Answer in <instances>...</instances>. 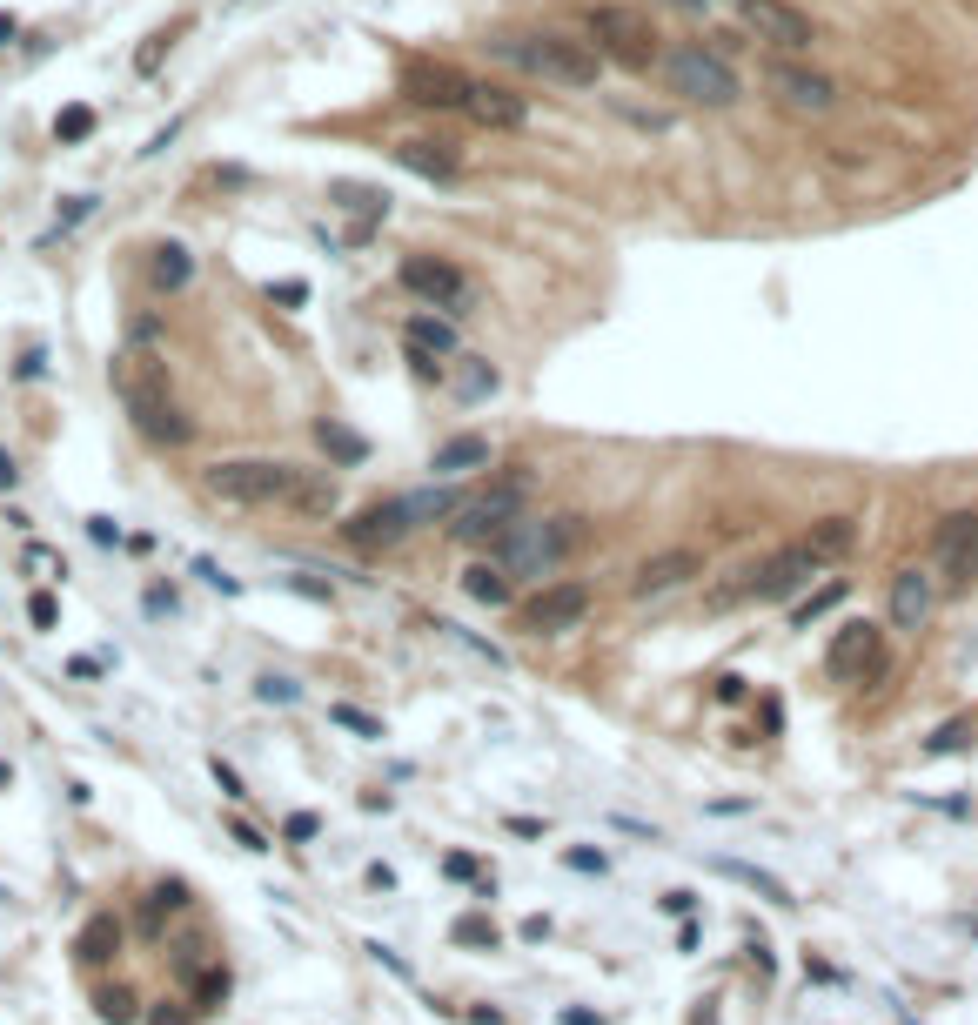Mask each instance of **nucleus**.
I'll return each mask as SVG.
<instances>
[{
    "instance_id": "nucleus-44",
    "label": "nucleus",
    "mask_w": 978,
    "mask_h": 1025,
    "mask_svg": "<svg viewBox=\"0 0 978 1025\" xmlns=\"http://www.w3.org/2000/svg\"><path fill=\"white\" fill-rule=\"evenodd\" d=\"M563 865H570V871H610V858L590 851V845H570V851H563Z\"/></svg>"
},
{
    "instance_id": "nucleus-3",
    "label": "nucleus",
    "mask_w": 978,
    "mask_h": 1025,
    "mask_svg": "<svg viewBox=\"0 0 978 1025\" xmlns=\"http://www.w3.org/2000/svg\"><path fill=\"white\" fill-rule=\"evenodd\" d=\"M583 536H590L583 516H523V523H510L489 543V563L503 577H556L583 550Z\"/></svg>"
},
{
    "instance_id": "nucleus-49",
    "label": "nucleus",
    "mask_w": 978,
    "mask_h": 1025,
    "mask_svg": "<svg viewBox=\"0 0 978 1025\" xmlns=\"http://www.w3.org/2000/svg\"><path fill=\"white\" fill-rule=\"evenodd\" d=\"M175 610H181L175 590H161V583H155V590H148V617H175Z\"/></svg>"
},
{
    "instance_id": "nucleus-16",
    "label": "nucleus",
    "mask_w": 978,
    "mask_h": 1025,
    "mask_svg": "<svg viewBox=\"0 0 978 1025\" xmlns=\"http://www.w3.org/2000/svg\"><path fill=\"white\" fill-rule=\"evenodd\" d=\"M932 603H938V577H932V570H918V563H912V570L891 577V624H898V630H918L925 617H932Z\"/></svg>"
},
{
    "instance_id": "nucleus-59",
    "label": "nucleus",
    "mask_w": 978,
    "mask_h": 1025,
    "mask_svg": "<svg viewBox=\"0 0 978 1025\" xmlns=\"http://www.w3.org/2000/svg\"><path fill=\"white\" fill-rule=\"evenodd\" d=\"M14 34H21V21H14V14H0V47L14 41Z\"/></svg>"
},
{
    "instance_id": "nucleus-12",
    "label": "nucleus",
    "mask_w": 978,
    "mask_h": 1025,
    "mask_svg": "<svg viewBox=\"0 0 978 1025\" xmlns=\"http://www.w3.org/2000/svg\"><path fill=\"white\" fill-rule=\"evenodd\" d=\"M824 677H838V684H871V677H885V630L878 624H845L824 650Z\"/></svg>"
},
{
    "instance_id": "nucleus-57",
    "label": "nucleus",
    "mask_w": 978,
    "mask_h": 1025,
    "mask_svg": "<svg viewBox=\"0 0 978 1025\" xmlns=\"http://www.w3.org/2000/svg\"><path fill=\"white\" fill-rule=\"evenodd\" d=\"M523 938H530V945H536V938H550V918L530 912V918H523Z\"/></svg>"
},
{
    "instance_id": "nucleus-1",
    "label": "nucleus",
    "mask_w": 978,
    "mask_h": 1025,
    "mask_svg": "<svg viewBox=\"0 0 978 1025\" xmlns=\"http://www.w3.org/2000/svg\"><path fill=\"white\" fill-rule=\"evenodd\" d=\"M201 490L222 496V503H242V510H302V516H335L342 490H335L329 469H302V463H262V456H242V463H215L201 476Z\"/></svg>"
},
{
    "instance_id": "nucleus-58",
    "label": "nucleus",
    "mask_w": 978,
    "mask_h": 1025,
    "mask_svg": "<svg viewBox=\"0 0 978 1025\" xmlns=\"http://www.w3.org/2000/svg\"><path fill=\"white\" fill-rule=\"evenodd\" d=\"M14 483H21V469H14V456L0 449V490H14Z\"/></svg>"
},
{
    "instance_id": "nucleus-24",
    "label": "nucleus",
    "mask_w": 978,
    "mask_h": 1025,
    "mask_svg": "<svg viewBox=\"0 0 978 1025\" xmlns=\"http://www.w3.org/2000/svg\"><path fill=\"white\" fill-rule=\"evenodd\" d=\"M489 463V443L483 436H449L436 456H429V469H436V483H449V476H463V469H483Z\"/></svg>"
},
{
    "instance_id": "nucleus-53",
    "label": "nucleus",
    "mask_w": 978,
    "mask_h": 1025,
    "mask_svg": "<svg viewBox=\"0 0 978 1025\" xmlns=\"http://www.w3.org/2000/svg\"><path fill=\"white\" fill-rule=\"evenodd\" d=\"M215 784H222V798H248V791H242V778H235V771H228L222 758H215Z\"/></svg>"
},
{
    "instance_id": "nucleus-41",
    "label": "nucleus",
    "mask_w": 978,
    "mask_h": 1025,
    "mask_svg": "<svg viewBox=\"0 0 978 1025\" xmlns=\"http://www.w3.org/2000/svg\"><path fill=\"white\" fill-rule=\"evenodd\" d=\"M27 570H34V577H41V583H61V577H67V563H61V550H41V543H34V550H27Z\"/></svg>"
},
{
    "instance_id": "nucleus-17",
    "label": "nucleus",
    "mask_w": 978,
    "mask_h": 1025,
    "mask_svg": "<svg viewBox=\"0 0 978 1025\" xmlns=\"http://www.w3.org/2000/svg\"><path fill=\"white\" fill-rule=\"evenodd\" d=\"M690 577H704V557H697V550H664V557L637 563L630 590H637V597H664V590H677V583H690Z\"/></svg>"
},
{
    "instance_id": "nucleus-26",
    "label": "nucleus",
    "mask_w": 978,
    "mask_h": 1025,
    "mask_svg": "<svg viewBox=\"0 0 978 1025\" xmlns=\"http://www.w3.org/2000/svg\"><path fill=\"white\" fill-rule=\"evenodd\" d=\"M711 871H724V878H737V885H751L757 898H771V905H798L791 898V885L784 878H771V871H757V865H744V858H717Z\"/></svg>"
},
{
    "instance_id": "nucleus-13",
    "label": "nucleus",
    "mask_w": 978,
    "mask_h": 1025,
    "mask_svg": "<svg viewBox=\"0 0 978 1025\" xmlns=\"http://www.w3.org/2000/svg\"><path fill=\"white\" fill-rule=\"evenodd\" d=\"M590 610H597V590H590V583H543V590L523 603V624H530L536 637H563V630H577Z\"/></svg>"
},
{
    "instance_id": "nucleus-60",
    "label": "nucleus",
    "mask_w": 978,
    "mask_h": 1025,
    "mask_svg": "<svg viewBox=\"0 0 978 1025\" xmlns=\"http://www.w3.org/2000/svg\"><path fill=\"white\" fill-rule=\"evenodd\" d=\"M0 791H14V764L0 758Z\"/></svg>"
},
{
    "instance_id": "nucleus-35",
    "label": "nucleus",
    "mask_w": 978,
    "mask_h": 1025,
    "mask_svg": "<svg viewBox=\"0 0 978 1025\" xmlns=\"http://www.w3.org/2000/svg\"><path fill=\"white\" fill-rule=\"evenodd\" d=\"M436 637H449V644L476 650V657H483V664H496V670L510 664V657H503V650H496V644H483V637H469V630H463V624H449V617H436Z\"/></svg>"
},
{
    "instance_id": "nucleus-52",
    "label": "nucleus",
    "mask_w": 978,
    "mask_h": 1025,
    "mask_svg": "<svg viewBox=\"0 0 978 1025\" xmlns=\"http://www.w3.org/2000/svg\"><path fill=\"white\" fill-rule=\"evenodd\" d=\"M268 295H275V302H289V309H295V302H309V289H302V282H268Z\"/></svg>"
},
{
    "instance_id": "nucleus-46",
    "label": "nucleus",
    "mask_w": 978,
    "mask_h": 1025,
    "mask_svg": "<svg viewBox=\"0 0 978 1025\" xmlns=\"http://www.w3.org/2000/svg\"><path fill=\"white\" fill-rule=\"evenodd\" d=\"M148 1025H195V1005H168V999H161L155 1012H148Z\"/></svg>"
},
{
    "instance_id": "nucleus-30",
    "label": "nucleus",
    "mask_w": 978,
    "mask_h": 1025,
    "mask_svg": "<svg viewBox=\"0 0 978 1025\" xmlns=\"http://www.w3.org/2000/svg\"><path fill=\"white\" fill-rule=\"evenodd\" d=\"M329 195L342 201V208H356V215H362V228H376L382 215H389V195H376V188H356V181H335Z\"/></svg>"
},
{
    "instance_id": "nucleus-42",
    "label": "nucleus",
    "mask_w": 978,
    "mask_h": 1025,
    "mask_svg": "<svg viewBox=\"0 0 978 1025\" xmlns=\"http://www.w3.org/2000/svg\"><path fill=\"white\" fill-rule=\"evenodd\" d=\"M282 838H289V845H309V838H322V818H315V811H289Z\"/></svg>"
},
{
    "instance_id": "nucleus-5",
    "label": "nucleus",
    "mask_w": 978,
    "mask_h": 1025,
    "mask_svg": "<svg viewBox=\"0 0 978 1025\" xmlns=\"http://www.w3.org/2000/svg\"><path fill=\"white\" fill-rule=\"evenodd\" d=\"M463 510V496L436 483V490H416V496H389V503H369L356 523H342V536L356 543V550H396L409 530H423V523H449V516Z\"/></svg>"
},
{
    "instance_id": "nucleus-34",
    "label": "nucleus",
    "mask_w": 978,
    "mask_h": 1025,
    "mask_svg": "<svg viewBox=\"0 0 978 1025\" xmlns=\"http://www.w3.org/2000/svg\"><path fill=\"white\" fill-rule=\"evenodd\" d=\"M222 999H228V965H208V972L195 979V1019L222 1012Z\"/></svg>"
},
{
    "instance_id": "nucleus-9",
    "label": "nucleus",
    "mask_w": 978,
    "mask_h": 1025,
    "mask_svg": "<svg viewBox=\"0 0 978 1025\" xmlns=\"http://www.w3.org/2000/svg\"><path fill=\"white\" fill-rule=\"evenodd\" d=\"M583 41L597 47L603 61H623V67L664 61V54H657V34H650V21L637 14V7H590V14H583Z\"/></svg>"
},
{
    "instance_id": "nucleus-61",
    "label": "nucleus",
    "mask_w": 978,
    "mask_h": 1025,
    "mask_svg": "<svg viewBox=\"0 0 978 1025\" xmlns=\"http://www.w3.org/2000/svg\"><path fill=\"white\" fill-rule=\"evenodd\" d=\"M670 7H684V14H697V7H704V0H670Z\"/></svg>"
},
{
    "instance_id": "nucleus-21",
    "label": "nucleus",
    "mask_w": 978,
    "mask_h": 1025,
    "mask_svg": "<svg viewBox=\"0 0 978 1025\" xmlns=\"http://www.w3.org/2000/svg\"><path fill=\"white\" fill-rule=\"evenodd\" d=\"M402 342H409V356H429V362H456V356H463V349H456V322H449V315H409Z\"/></svg>"
},
{
    "instance_id": "nucleus-55",
    "label": "nucleus",
    "mask_w": 978,
    "mask_h": 1025,
    "mask_svg": "<svg viewBox=\"0 0 978 1025\" xmlns=\"http://www.w3.org/2000/svg\"><path fill=\"white\" fill-rule=\"evenodd\" d=\"M744 697V677H717V704H737Z\"/></svg>"
},
{
    "instance_id": "nucleus-2",
    "label": "nucleus",
    "mask_w": 978,
    "mask_h": 1025,
    "mask_svg": "<svg viewBox=\"0 0 978 1025\" xmlns=\"http://www.w3.org/2000/svg\"><path fill=\"white\" fill-rule=\"evenodd\" d=\"M108 382H114V402L128 409V423L148 436V443H188L195 423L181 416V402L168 396V369H161L148 349H121L108 362Z\"/></svg>"
},
{
    "instance_id": "nucleus-14",
    "label": "nucleus",
    "mask_w": 978,
    "mask_h": 1025,
    "mask_svg": "<svg viewBox=\"0 0 978 1025\" xmlns=\"http://www.w3.org/2000/svg\"><path fill=\"white\" fill-rule=\"evenodd\" d=\"M744 27H751L757 41L784 47V54H804V47L818 41V34H811V21H804L791 0H744Z\"/></svg>"
},
{
    "instance_id": "nucleus-47",
    "label": "nucleus",
    "mask_w": 978,
    "mask_h": 1025,
    "mask_svg": "<svg viewBox=\"0 0 978 1025\" xmlns=\"http://www.w3.org/2000/svg\"><path fill=\"white\" fill-rule=\"evenodd\" d=\"M965 737H972V724H945V731H938L932 744H925V751H932V758H938V751H958Z\"/></svg>"
},
{
    "instance_id": "nucleus-33",
    "label": "nucleus",
    "mask_w": 978,
    "mask_h": 1025,
    "mask_svg": "<svg viewBox=\"0 0 978 1025\" xmlns=\"http://www.w3.org/2000/svg\"><path fill=\"white\" fill-rule=\"evenodd\" d=\"M94 1012H101L108 1025H134V1019H141V1005H134L128 985H101V992H94Z\"/></svg>"
},
{
    "instance_id": "nucleus-29",
    "label": "nucleus",
    "mask_w": 978,
    "mask_h": 1025,
    "mask_svg": "<svg viewBox=\"0 0 978 1025\" xmlns=\"http://www.w3.org/2000/svg\"><path fill=\"white\" fill-rule=\"evenodd\" d=\"M463 590L476 603H489V610H503V603H510V577H503L496 563H469V570H463Z\"/></svg>"
},
{
    "instance_id": "nucleus-32",
    "label": "nucleus",
    "mask_w": 978,
    "mask_h": 1025,
    "mask_svg": "<svg viewBox=\"0 0 978 1025\" xmlns=\"http://www.w3.org/2000/svg\"><path fill=\"white\" fill-rule=\"evenodd\" d=\"M449 938H456L463 952H496V945H503V932H496V918H483V912L456 918V925H449Z\"/></svg>"
},
{
    "instance_id": "nucleus-20",
    "label": "nucleus",
    "mask_w": 978,
    "mask_h": 1025,
    "mask_svg": "<svg viewBox=\"0 0 978 1025\" xmlns=\"http://www.w3.org/2000/svg\"><path fill=\"white\" fill-rule=\"evenodd\" d=\"M483 128H523L530 121V108H523V94H510V88H496V81H476L469 88V101H463Z\"/></svg>"
},
{
    "instance_id": "nucleus-19",
    "label": "nucleus",
    "mask_w": 978,
    "mask_h": 1025,
    "mask_svg": "<svg viewBox=\"0 0 978 1025\" xmlns=\"http://www.w3.org/2000/svg\"><path fill=\"white\" fill-rule=\"evenodd\" d=\"M443 389L456 402H483V396L503 389V376H496V362H489V356H456V362H443Z\"/></svg>"
},
{
    "instance_id": "nucleus-11",
    "label": "nucleus",
    "mask_w": 978,
    "mask_h": 1025,
    "mask_svg": "<svg viewBox=\"0 0 978 1025\" xmlns=\"http://www.w3.org/2000/svg\"><path fill=\"white\" fill-rule=\"evenodd\" d=\"M945 590H965L978 583V510H952L932 530V563H925Z\"/></svg>"
},
{
    "instance_id": "nucleus-39",
    "label": "nucleus",
    "mask_w": 978,
    "mask_h": 1025,
    "mask_svg": "<svg viewBox=\"0 0 978 1025\" xmlns=\"http://www.w3.org/2000/svg\"><path fill=\"white\" fill-rule=\"evenodd\" d=\"M255 697H262V704H295V697H302V684H295V677H275V670H268V677H255Z\"/></svg>"
},
{
    "instance_id": "nucleus-56",
    "label": "nucleus",
    "mask_w": 978,
    "mask_h": 1025,
    "mask_svg": "<svg viewBox=\"0 0 978 1025\" xmlns=\"http://www.w3.org/2000/svg\"><path fill=\"white\" fill-rule=\"evenodd\" d=\"M503 825H510L516 838H543V818H503Z\"/></svg>"
},
{
    "instance_id": "nucleus-36",
    "label": "nucleus",
    "mask_w": 978,
    "mask_h": 1025,
    "mask_svg": "<svg viewBox=\"0 0 978 1025\" xmlns=\"http://www.w3.org/2000/svg\"><path fill=\"white\" fill-rule=\"evenodd\" d=\"M88 134H94V108H61L54 141H67V148H74V141H88Z\"/></svg>"
},
{
    "instance_id": "nucleus-25",
    "label": "nucleus",
    "mask_w": 978,
    "mask_h": 1025,
    "mask_svg": "<svg viewBox=\"0 0 978 1025\" xmlns=\"http://www.w3.org/2000/svg\"><path fill=\"white\" fill-rule=\"evenodd\" d=\"M851 543H858V516H824V523H811V536H804V550H811L818 563L845 557Z\"/></svg>"
},
{
    "instance_id": "nucleus-23",
    "label": "nucleus",
    "mask_w": 978,
    "mask_h": 1025,
    "mask_svg": "<svg viewBox=\"0 0 978 1025\" xmlns=\"http://www.w3.org/2000/svg\"><path fill=\"white\" fill-rule=\"evenodd\" d=\"M114 952H121V918H114V912L88 918V925H81V938H74V959H81V965H108Z\"/></svg>"
},
{
    "instance_id": "nucleus-54",
    "label": "nucleus",
    "mask_w": 978,
    "mask_h": 1025,
    "mask_svg": "<svg viewBox=\"0 0 978 1025\" xmlns=\"http://www.w3.org/2000/svg\"><path fill=\"white\" fill-rule=\"evenodd\" d=\"M88 208H94V195H74V201H67V208H61V228H74V222H81V215H88Z\"/></svg>"
},
{
    "instance_id": "nucleus-22",
    "label": "nucleus",
    "mask_w": 978,
    "mask_h": 1025,
    "mask_svg": "<svg viewBox=\"0 0 978 1025\" xmlns=\"http://www.w3.org/2000/svg\"><path fill=\"white\" fill-rule=\"evenodd\" d=\"M396 161L423 181H456V168H463L449 141H396Z\"/></svg>"
},
{
    "instance_id": "nucleus-6",
    "label": "nucleus",
    "mask_w": 978,
    "mask_h": 1025,
    "mask_svg": "<svg viewBox=\"0 0 978 1025\" xmlns=\"http://www.w3.org/2000/svg\"><path fill=\"white\" fill-rule=\"evenodd\" d=\"M818 577V557L804 550V543H791V550H771V557H757V563H744L731 583H717L711 597V610H737V603H784L791 590H804V583Z\"/></svg>"
},
{
    "instance_id": "nucleus-45",
    "label": "nucleus",
    "mask_w": 978,
    "mask_h": 1025,
    "mask_svg": "<svg viewBox=\"0 0 978 1025\" xmlns=\"http://www.w3.org/2000/svg\"><path fill=\"white\" fill-rule=\"evenodd\" d=\"M443 871H449V878H463V885H476V878H483V865H476L469 851H449V858H443Z\"/></svg>"
},
{
    "instance_id": "nucleus-8",
    "label": "nucleus",
    "mask_w": 978,
    "mask_h": 1025,
    "mask_svg": "<svg viewBox=\"0 0 978 1025\" xmlns=\"http://www.w3.org/2000/svg\"><path fill=\"white\" fill-rule=\"evenodd\" d=\"M657 67H664V88H670V94H684V101H697V108H731L737 94H744L737 67L724 61L717 47H704V41L670 47Z\"/></svg>"
},
{
    "instance_id": "nucleus-18",
    "label": "nucleus",
    "mask_w": 978,
    "mask_h": 1025,
    "mask_svg": "<svg viewBox=\"0 0 978 1025\" xmlns=\"http://www.w3.org/2000/svg\"><path fill=\"white\" fill-rule=\"evenodd\" d=\"M469 88H476V81H463L456 67H423V74H409V81H402V94H409L416 108H463Z\"/></svg>"
},
{
    "instance_id": "nucleus-38",
    "label": "nucleus",
    "mask_w": 978,
    "mask_h": 1025,
    "mask_svg": "<svg viewBox=\"0 0 978 1025\" xmlns=\"http://www.w3.org/2000/svg\"><path fill=\"white\" fill-rule=\"evenodd\" d=\"M27 624L54 630V624H61V597H54V590H34V597H27Z\"/></svg>"
},
{
    "instance_id": "nucleus-28",
    "label": "nucleus",
    "mask_w": 978,
    "mask_h": 1025,
    "mask_svg": "<svg viewBox=\"0 0 978 1025\" xmlns=\"http://www.w3.org/2000/svg\"><path fill=\"white\" fill-rule=\"evenodd\" d=\"M315 443L329 449L335 463H349V469H356L362 456H369V443H362V436H356L349 423H335V416H322V423H315Z\"/></svg>"
},
{
    "instance_id": "nucleus-51",
    "label": "nucleus",
    "mask_w": 978,
    "mask_h": 1025,
    "mask_svg": "<svg viewBox=\"0 0 978 1025\" xmlns=\"http://www.w3.org/2000/svg\"><path fill=\"white\" fill-rule=\"evenodd\" d=\"M664 912L670 918H690V912H697V892H664Z\"/></svg>"
},
{
    "instance_id": "nucleus-15",
    "label": "nucleus",
    "mask_w": 978,
    "mask_h": 1025,
    "mask_svg": "<svg viewBox=\"0 0 978 1025\" xmlns=\"http://www.w3.org/2000/svg\"><path fill=\"white\" fill-rule=\"evenodd\" d=\"M764 88L778 94L784 108H798V114H824L831 101H838V88L824 81L818 67H791V61H771V67H764Z\"/></svg>"
},
{
    "instance_id": "nucleus-50",
    "label": "nucleus",
    "mask_w": 978,
    "mask_h": 1025,
    "mask_svg": "<svg viewBox=\"0 0 978 1025\" xmlns=\"http://www.w3.org/2000/svg\"><path fill=\"white\" fill-rule=\"evenodd\" d=\"M88 536L94 543H121V523L114 516H88Z\"/></svg>"
},
{
    "instance_id": "nucleus-37",
    "label": "nucleus",
    "mask_w": 978,
    "mask_h": 1025,
    "mask_svg": "<svg viewBox=\"0 0 978 1025\" xmlns=\"http://www.w3.org/2000/svg\"><path fill=\"white\" fill-rule=\"evenodd\" d=\"M329 724H342V731H356V737H382V724L369 711H356V704H329Z\"/></svg>"
},
{
    "instance_id": "nucleus-48",
    "label": "nucleus",
    "mask_w": 978,
    "mask_h": 1025,
    "mask_svg": "<svg viewBox=\"0 0 978 1025\" xmlns=\"http://www.w3.org/2000/svg\"><path fill=\"white\" fill-rule=\"evenodd\" d=\"M228 838H235L242 851H268V845H262V831L248 825V818H235V825H228Z\"/></svg>"
},
{
    "instance_id": "nucleus-10",
    "label": "nucleus",
    "mask_w": 978,
    "mask_h": 1025,
    "mask_svg": "<svg viewBox=\"0 0 978 1025\" xmlns=\"http://www.w3.org/2000/svg\"><path fill=\"white\" fill-rule=\"evenodd\" d=\"M402 289L416 295V302H429V309H443L449 322L456 315H469L476 309V282H469L463 268L449 262V255H402Z\"/></svg>"
},
{
    "instance_id": "nucleus-27",
    "label": "nucleus",
    "mask_w": 978,
    "mask_h": 1025,
    "mask_svg": "<svg viewBox=\"0 0 978 1025\" xmlns=\"http://www.w3.org/2000/svg\"><path fill=\"white\" fill-rule=\"evenodd\" d=\"M148 275H155V289L175 295V289H188V282H195V262H188V248H181V242H161L155 262H148Z\"/></svg>"
},
{
    "instance_id": "nucleus-43",
    "label": "nucleus",
    "mask_w": 978,
    "mask_h": 1025,
    "mask_svg": "<svg viewBox=\"0 0 978 1025\" xmlns=\"http://www.w3.org/2000/svg\"><path fill=\"white\" fill-rule=\"evenodd\" d=\"M195 577H201V583H208V590H222V597H235V590H242V583H235V577H228V570H222V563H208V557H201V563H195Z\"/></svg>"
},
{
    "instance_id": "nucleus-4",
    "label": "nucleus",
    "mask_w": 978,
    "mask_h": 1025,
    "mask_svg": "<svg viewBox=\"0 0 978 1025\" xmlns=\"http://www.w3.org/2000/svg\"><path fill=\"white\" fill-rule=\"evenodd\" d=\"M489 54L536 74V81H556V88H597L603 74V54L577 34H503V41H489Z\"/></svg>"
},
{
    "instance_id": "nucleus-40",
    "label": "nucleus",
    "mask_w": 978,
    "mask_h": 1025,
    "mask_svg": "<svg viewBox=\"0 0 978 1025\" xmlns=\"http://www.w3.org/2000/svg\"><path fill=\"white\" fill-rule=\"evenodd\" d=\"M188 905V885H155V898H148V932L161 925V912H181Z\"/></svg>"
},
{
    "instance_id": "nucleus-7",
    "label": "nucleus",
    "mask_w": 978,
    "mask_h": 1025,
    "mask_svg": "<svg viewBox=\"0 0 978 1025\" xmlns=\"http://www.w3.org/2000/svg\"><path fill=\"white\" fill-rule=\"evenodd\" d=\"M523 516H530V476L510 469V476L483 483L476 496H463V510L449 516V536H456V543H496V536L510 530V523H523Z\"/></svg>"
},
{
    "instance_id": "nucleus-31",
    "label": "nucleus",
    "mask_w": 978,
    "mask_h": 1025,
    "mask_svg": "<svg viewBox=\"0 0 978 1025\" xmlns=\"http://www.w3.org/2000/svg\"><path fill=\"white\" fill-rule=\"evenodd\" d=\"M838 603H845V577H831V583H824V590H811V597H798V610H791V624H798V630H811V624H818V617H831Z\"/></svg>"
}]
</instances>
